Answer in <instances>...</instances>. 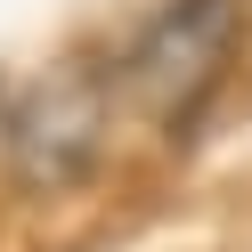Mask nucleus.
Returning <instances> with one entry per match:
<instances>
[{
  "mask_svg": "<svg viewBox=\"0 0 252 252\" xmlns=\"http://www.w3.org/2000/svg\"><path fill=\"white\" fill-rule=\"evenodd\" d=\"M236 49H244V0H163L122 49L114 98L163 130H187L195 106L228 82Z\"/></svg>",
  "mask_w": 252,
  "mask_h": 252,
  "instance_id": "f257e3e1",
  "label": "nucleus"
},
{
  "mask_svg": "<svg viewBox=\"0 0 252 252\" xmlns=\"http://www.w3.org/2000/svg\"><path fill=\"white\" fill-rule=\"evenodd\" d=\"M114 73L106 65H49L8 106V163L25 187H73L98 171L106 122H114Z\"/></svg>",
  "mask_w": 252,
  "mask_h": 252,
  "instance_id": "f03ea898",
  "label": "nucleus"
}]
</instances>
